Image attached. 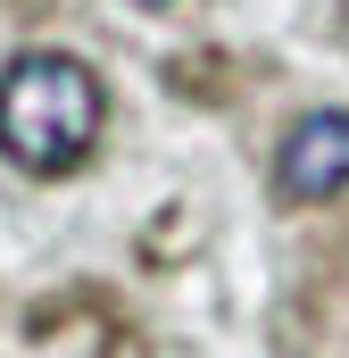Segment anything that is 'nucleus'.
Returning a JSON list of instances; mask_svg holds the SVG:
<instances>
[{
	"label": "nucleus",
	"mask_w": 349,
	"mask_h": 358,
	"mask_svg": "<svg viewBox=\"0 0 349 358\" xmlns=\"http://www.w3.org/2000/svg\"><path fill=\"white\" fill-rule=\"evenodd\" d=\"M274 192L291 208H316V200H341L349 192V108H308L283 150H274Z\"/></svg>",
	"instance_id": "f03ea898"
},
{
	"label": "nucleus",
	"mask_w": 349,
	"mask_h": 358,
	"mask_svg": "<svg viewBox=\"0 0 349 358\" xmlns=\"http://www.w3.org/2000/svg\"><path fill=\"white\" fill-rule=\"evenodd\" d=\"M142 8H167V0H142Z\"/></svg>",
	"instance_id": "7ed1b4c3"
},
{
	"label": "nucleus",
	"mask_w": 349,
	"mask_h": 358,
	"mask_svg": "<svg viewBox=\"0 0 349 358\" xmlns=\"http://www.w3.org/2000/svg\"><path fill=\"white\" fill-rule=\"evenodd\" d=\"M108 117V84L91 76L75 50H25L0 67V150L34 176L84 167Z\"/></svg>",
	"instance_id": "f257e3e1"
}]
</instances>
